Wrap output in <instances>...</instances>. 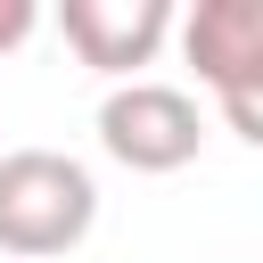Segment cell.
<instances>
[{"label": "cell", "instance_id": "1", "mask_svg": "<svg viewBox=\"0 0 263 263\" xmlns=\"http://www.w3.org/2000/svg\"><path fill=\"white\" fill-rule=\"evenodd\" d=\"M99 222V181L58 148H8L0 156V255L49 263L74 255Z\"/></svg>", "mask_w": 263, "mask_h": 263}, {"label": "cell", "instance_id": "2", "mask_svg": "<svg viewBox=\"0 0 263 263\" xmlns=\"http://www.w3.org/2000/svg\"><path fill=\"white\" fill-rule=\"evenodd\" d=\"M99 148H107L123 173H181V164H197V148H205L197 99L173 90V82H115V90L99 99Z\"/></svg>", "mask_w": 263, "mask_h": 263}, {"label": "cell", "instance_id": "3", "mask_svg": "<svg viewBox=\"0 0 263 263\" xmlns=\"http://www.w3.org/2000/svg\"><path fill=\"white\" fill-rule=\"evenodd\" d=\"M173 0H58V33L90 74H140L156 66V49L173 41Z\"/></svg>", "mask_w": 263, "mask_h": 263}, {"label": "cell", "instance_id": "4", "mask_svg": "<svg viewBox=\"0 0 263 263\" xmlns=\"http://www.w3.org/2000/svg\"><path fill=\"white\" fill-rule=\"evenodd\" d=\"M214 107H222V123H230L247 148H263V74H247V82L214 90Z\"/></svg>", "mask_w": 263, "mask_h": 263}, {"label": "cell", "instance_id": "5", "mask_svg": "<svg viewBox=\"0 0 263 263\" xmlns=\"http://www.w3.org/2000/svg\"><path fill=\"white\" fill-rule=\"evenodd\" d=\"M33 25H41V8H33V0H0V58H8V49H25V41H33Z\"/></svg>", "mask_w": 263, "mask_h": 263}]
</instances>
